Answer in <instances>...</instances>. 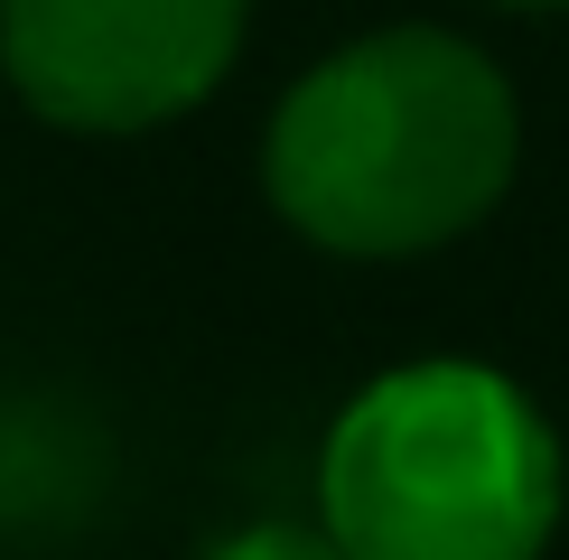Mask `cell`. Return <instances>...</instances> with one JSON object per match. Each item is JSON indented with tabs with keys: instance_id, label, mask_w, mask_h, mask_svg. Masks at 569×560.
Masks as SVG:
<instances>
[{
	"instance_id": "cell-1",
	"label": "cell",
	"mask_w": 569,
	"mask_h": 560,
	"mask_svg": "<svg viewBox=\"0 0 569 560\" xmlns=\"http://www.w3.org/2000/svg\"><path fill=\"white\" fill-rule=\"evenodd\" d=\"M523 169V103L477 38L401 19L346 38L271 103L262 197L337 262H420L467 243Z\"/></svg>"
},
{
	"instance_id": "cell-2",
	"label": "cell",
	"mask_w": 569,
	"mask_h": 560,
	"mask_svg": "<svg viewBox=\"0 0 569 560\" xmlns=\"http://www.w3.org/2000/svg\"><path fill=\"white\" fill-rule=\"evenodd\" d=\"M560 504V430L477 356L373 373L318 449V532L346 560H541Z\"/></svg>"
},
{
	"instance_id": "cell-4",
	"label": "cell",
	"mask_w": 569,
	"mask_h": 560,
	"mask_svg": "<svg viewBox=\"0 0 569 560\" xmlns=\"http://www.w3.org/2000/svg\"><path fill=\"white\" fill-rule=\"evenodd\" d=\"M206 560H346V551L327 542L318 523H243V532H224Z\"/></svg>"
},
{
	"instance_id": "cell-6",
	"label": "cell",
	"mask_w": 569,
	"mask_h": 560,
	"mask_svg": "<svg viewBox=\"0 0 569 560\" xmlns=\"http://www.w3.org/2000/svg\"><path fill=\"white\" fill-rule=\"evenodd\" d=\"M0 513H10V458H0Z\"/></svg>"
},
{
	"instance_id": "cell-5",
	"label": "cell",
	"mask_w": 569,
	"mask_h": 560,
	"mask_svg": "<svg viewBox=\"0 0 569 560\" xmlns=\"http://www.w3.org/2000/svg\"><path fill=\"white\" fill-rule=\"evenodd\" d=\"M495 10H569V0H495Z\"/></svg>"
},
{
	"instance_id": "cell-3",
	"label": "cell",
	"mask_w": 569,
	"mask_h": 560,
	"mask_svg": "<svg viewBox=\"0 0 569 560\" xmlns=\"http://www.w3.org/2000/svg\"><path fill=\"white\" fill-rule=\"evenodd\" d=\"M252 0H0V76L57 131L131 140L233 76Z\"/></svg>"
}]
</instances>
